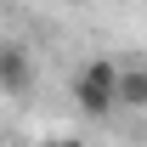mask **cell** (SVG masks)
Returning <instances> with one entry per match:
<instances>
[{
    "label": "cell",
    "mask_w": 147,
    "mask_h": 147,
    "mask_svg": "<svg viewBox=\"0 0 147 147\" xmlns=\"http://www.w3.org/2000/svg\"><path fill=\"white\" fill-rule=\"evenodd\" d=\"M0 91H6V96L34 91V62H28L23 45H0Z\"/></svg>",
    "instance_id": "obj_2"
},
{
    "label": "cell",
    "mask_w": 147,
    "mask_h": 147,
    "mask_svg": "<svg viewBox=\"0 0 147 147\" xmlns=\"http://www.w3.org/2000/svg\"><path fill=\"white\" fill-rule=\"evenodd\" d=\"M40 147H85L79 136H57V142H40Z\"/></svg>",
    "instance_id": "obj_4"
},
{
    "label": "cell",
    "mask_w": 147,
    "mask_h": 147,
    "mask_svg": "<svg viewBox=\"0 0 147 147\" xmlns=\"http://www.w3.org/2000/svg\"><path fill=\"white\" fill-rule=\"evenodd\" d=\"M74 108L85 113V119H108V113H119V62H108V57H96V62H85V68L74 74Z\"/></svg>",
    "instance_id": "obj_1"
},
{
    "label": "cell",
    "mask_w": 147,
    "mask_h": 147,
    "mask_svg": "<svg viewBox=\"0 0 147 147\" xmlns=\"http://www.w3.org/2000/svg\"><path fill=\"white\" fill-rule=\"evenodd\" d=\"M119 108H147V62H119Z\"/></svg>",
    "instance_id": "obj_3"
}]
</instances>
